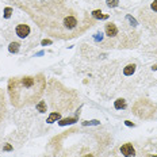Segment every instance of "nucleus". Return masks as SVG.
Listing matches in <instances>:
<instances>
[{"label":"nucleus","mask_w":157,"mask_h":157,"mask_svg":"<svg viewBox=\"0 0 157 157\" xmlns=\"http://www.w3.org/2000/svg\"><path fill=\"white\" fill-rule=\"evenodd\" d=\"M50 43H52V41H48V39L42 41V45H50Z\"/></svg>","instance_id":"obj_19"},{"label":"nucleus","mask_w":157,"mask_h":157,"mask_svg":"<svg viewBox=\"0 0 157 157\" xmlns=\"http://www.w3.org/2000/svg\"><path fill=\"white\" fill-rule=\"evenodd\" d=\"M121 153H122L125 157H133L136 154V150H134L131 144L127 142V144H125V145L121 146Z\"/></svg>","instance_id":"obj_8"},{"label":"nucleus","mask_w":157,"mask_h":157,"mask_svg":"<svg viewBox=\"0 0 157 157\" xmlns=\"http://www.w3.org/2000/svg\"><path fill=\"white\" fill-rule=\"evenodd\" d=\"M77 119L76 118H66V119H63L61 122H60V125L64 126V125H69V123H75Z\"/></svg>","instance_id":"obj_15"},{"label":"nucleus","mask_w":157,"mask_h":157,"mask_svg":"<svg viewBox=\"0 0 157 157\" xmlns=\"http://www.w3.org/2000/svg\"><path fill=\"white\" fill-rule=\"evenodd\" d=\"M15 31H16L18 37H21V38H26V37L30 34V27H28L27 25H25V23H22V25L16 26Z\"/></svg>","instance_id":"obj_7"},{"label":"nucleus","mask_w":157,"mask_h":157,"mask_svg":"<svg viewBox=\"0 0 157 157\" xmlns=\"http://www.w3.org/2000/svg\"><path fill=\"white\" fill-rule=\"evenodd\" d=\"M11 12H12V8L7 7L6 10H4V16H6V18H10L11 16Z\"/></svg>","instance_id":"obj_18"},{"label":"nucleus","mask_w":157,"mask_h":157,"mask_svg":"<svg viewBox=\"0 0 157 157\" xmlns=\"http://www.w3.org/2000/svg\"><path fill=\"white\" fill-rule=\"evenodd\" d=\"M37 110H38L39 112H46V102L45 100H41L37 104Z\"/></svg>","instance_id":"obj_12"},{"label":"nucleus","mask_w":157,"mask_h":157,"mask_svg":"<svg viewBox=\"0 0 157 157\" xmlns=\"http://www.w3.org/2000/svg\"><path fill=\"white\" fill-rule=\"evenodd\" d=\"M8 50H10L11 53H18V50H19V43H18V42H12L10 45V48H8Z\"/></svg>","instance_id":"obj_14"},{"label":"nucleus","mask_w":157,"mask_h":157,"mask_svg":"<svg viewBox=\"0 0 157 157\" xmlns=\"http://www.w3.org/2000/svg\"><path fill=\"white\" fill-rule=\"evenodd\" d=\"M138 19L150 30L157 33V0H153L148 7H144L138 12Z\"/></svg>","instance_id":"obj_4"},{"label":"nucleus","mask_w":157,"mask_h":157,"mask_svg":"<svg viewBox=\"0 0 157 157\" xmlns=\"http://www.w3.org/2000/svg\"><path fill=\"white\" fill-rule=\"evenodd\" d=\"M92 16L94 18H100V19H106L107 15H102L100 11H94V12H92Z\"/></svg>","instance_id":"obj_16"},{"label":"nucleus","mask_w":157,"mask_h":157,"mask_svg":"<svg viewBox=\"0 0 157 157\" xmlns=\"http://www.w3.org/2000/svg\"><path fill=\"white\" fill-rule=\"evenodd\" d=\"M60 118H61V114L54 111V112H52V114L49 115V118H48V123H53L54 121H57V119H60Z\"/></svg>","instance_id":"obj_11"},{"label":"nucleus","mask_w":157,"mask_h":157,"mask_svg":"<svg viewBox=\"0 0 157 157\" xmlns=\"http://www.w3.org/2000/svg\"><path fill=\"white\" fill-rule=\"evenodd\" d=\"M134 70H136V65H134V64H130V65H127L125 69H123V73H125L126 76H130V75L134 73Z\"/></svg>","instance_id":"obj_10"},{"label":"nucleus","mask_w":157,"mask_h":157,"mask_svg":"<svg viewBox=\"0 0 157 157\" xmlns=\"http://www.w3.org/2000/svg\"><path fill=\"white\" fill-rule=\"evenodd\" d=\"M4 115H6V99H4V94L0 90V122L3 121Z\"/></svg>","instance_id":"obj_9"},{"label":"nucleus","mask_w":157,"mask_h":157,"mask_svg":"<svg viewBox=\"0 0 157 157\" xmlns=\"http://www.w3.org/2000/svg\"><path fill=\"white\" fill-rule=\"evenodd\" d=\"M114 106H115L117 110H119V108H125L126 107V102L123 100V99H118V100L115 102V104H114Z\"/></svg>","instance_id":"obj_13"},{"label":"nucleus","mask_w":157,"mask_h":157,"mask_svg":"<svg viewBox=\"0 0 157 157\" xmlns=\"http://www.w3.org/2000/svg\"><path fill=\"white\" fill-rule=\"evenodd\" d=\"M45 88L46 77L42 73L12 77L8 81V95L12 106L16 108L37 103L45 92Z\"/></svg>","instance_id":"obj_2"},{"label":"nucleus","mask_w":157,"mask_h":157,"mask_svg":"<svg viewBox=\"0 0 157 157\" xmlns=\"http://www.w3.org/2000/svg\"><path fill=\"white\" fill-rule=\"evenodd\" d=\"M48 94H49L50 106H52L53 110L66 111V110L73 108V104L76 102V95H75L73 91H69V90L64 88L60 83L53 80Z\"/></svg>","instance_id":"obj_3"},{"label":"nucleus","mask_w":157,"mask_h":157,"mask_svg":"<svg viewBox=\"0 0 157 157\" xmlns=\"http://www.w3.org/2000/svg\"><path fill=\"white\" fill-rule=\"evenodd\" d=\"M154 111H156V107L148 99H141V100H138L136 104L133 106V112L141 119L150 118L154 114Z\"/></svg>","instance_id":"obj_5"},{"label":"nucleus","mask_w":157,"mask_h":157,"mask_svg":"<svg viewBox=\"0 0 157 157\" xmlns=\"http://www.w3.org/2000/svg\"><path fill=\"white\" fill-rule=\"evenodd\" d=\"M104 31H106V35L111 39L117 38V37L119 35V28L115 23H107L106 27H104Z\"/></svg>","instance_id":"obj_6"},{"label":"nucleus","mask_w":157,"mask_h":157,"mask_svg":"<svg viewBox=\"0 0 157 157\" xmlns=\"http://www.w3.org/2000/svg\"><path fill=\"white\" fill-rule=\"evenodd\" d=\"M43 33L57 39H72L92 26L87 12L65 4L61 0H27L16 1Z\"/></svg>","instance_id":"obj_1"},{"label":"nucleus","mask_w":157,"mask_h":157,"mask_svg":"<svg viewBox=\"0 0 157 157\" xmlns=\"http://www.w3.org/2000/svg\"><path fill=\"white\" fill-rule=\"evenodd\" d=\"M11 149H12L11 145H6V146H4V150H11Z\"/></svg>","instance_id":"obj_20"},{"label":"nucleus","mask_w":157,"mask_h":157,"mask_svg":"<svg viewBox=\"0 0 157 157\" xmlns=\"http://www.w3.org/2000/svg\"><path fill=\"white\" fill-rule=\"evenodd\" d=\"M108 7H117L118 6V0H107Z\"/></svg>","instance_id":"obj_17"}]
</instances>
